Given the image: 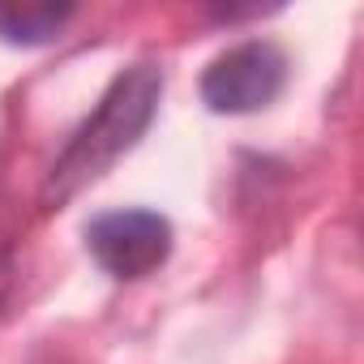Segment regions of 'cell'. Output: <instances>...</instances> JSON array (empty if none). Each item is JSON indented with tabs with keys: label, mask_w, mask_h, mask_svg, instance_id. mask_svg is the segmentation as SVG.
Instances as JSON below:
<instances>
[{
	"label": "cell",
	"mask_w": 364,
	"mask_h": 364,
	"mask_svg": "<svg viewBox=\"0 0 364 364\" xmlns=\"http://www.w3.org/2000/svg\"><path fill=\"white\" fill-rule=\"evenodd\" d=\"M73 5H0V39L14 48H43L73 22Z\"/></svg>",
	"instance_id": "cell-4"
},
{
	"label": "cell",
	"mask_w": 364,
	"mask_h": 364,
	"mask_svg": "<svg viewBox=\"0 0 364 364\" xmlns=\"http://www.w3.org/2000/svg\"><path fill=\"white\" fill-rule=\"evenodd\" d=\"M159 99H163L159 65L141 60V65L116 73L112 86L103 90L99 107L82 120V129L69 137V146L52 163V171L43 180V206L60 210L82 189H90L95 180H103L116 167V159H124L141 141V133L150 129V120L159 112Z\"/></svg>",
	"instance_id": "cell-1"
},
{
	"label": "cell",
	"mask_w": 364,
	"mask_h": 364,
	"mask_svg": "<svg viewBox=\"0 0 364 364\" xmlns=\"http://www.w3.org/2000/svg\"><path fill=\"white\" fill-rule=\"evenodd\" d=\"M287 86V56L270 39H249L215 56L202 73V103L219 116H249L270 107Z\"/></svg>",
	"instance_id": "cell-2"
},
{
	"label": "cell",
	"mask_w": 364,
	"mask_h": 364,
	"mask_svg": "<svg viewBox=\"0 0 364 364\" xmlns=\"http://www.w3.org/2000/svg\"><path fill=\"white\" fill-rule=\"evenodd\" d=\"M9 291H14V257L0 253V304L9 300Z\"/></svg>",
	"instance_id": "cell-5"
},
{
	"label": "cell",
	"mask_w": 364,
	"mask_h": 364,
	"mask_svg": "<svg viewBox=\"0 0 364 364\" xmlns=\"http://www.w3.org/2000/svg\"><path fill=\"white\" fill-rule=\"evenodd\" d=\"M86 249L112 279H146L171 253V223L159 210H107L86 223Z\"/></svg>",
	"instance_id": "cell-3"
}]
</instances>
